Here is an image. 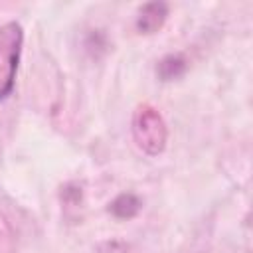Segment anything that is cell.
I'll list each match as a JSON object with an SVG mask.
<instances>
[{
    "instance_id": "obj_3",
    "label": "cell",
    "mask_w": 253,
    "mask_h": 253,
    "mask_svg": "<svg viewBox=\"0 0 253 253\" xmlns=\"http://www.w3.org/2000/svg\"><path fill=\"white\" fill-rule=\"evenodd\" d=\"M166 16V6L164 4H148L142 8L140 12V20H138V26L144 30V32H152L154 28H158L162 24Z\"/></svg>"
},
{
    "instance_id": "obj_1",
    "label": "cell",
    "mask_w": 253,
    "mask_h": 253,
    "mask_svg": "<svg viewBox=\"0 0 253 253\" xmlns=\"http://www.w3.org/2000/svg\"><path fill=\"white\" fill-rule=\"evenodd\" d=\"M20 47H22V26L18 22H8L0 26V99L8 97L14 89Z\"/></svg>"
},
{
    "instance_id": "obj_2",
    "label": "cell",
    "mask_w": 253,
    "mask_h": 253,
    "mask_svg": "<svg viewBox=\"0 0 253 253\" xmlns=\"http://www.w3.org/2000/svg\"><path fill=\"white\" fill-rule=\"evenodd\" d=\"M132 132L142 150L148 154H158L166 142V126L162 117L152 107H138L132 121Z\"/></svg>"
}]
</instances>
